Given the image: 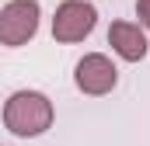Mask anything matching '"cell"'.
<instances>
[{"mask_svg":"<svg viewBox=\"0 0 150 146\" xmlns=\"http://www.w3.org/2000/svg\"><path fill=\"white\" fill-rule=\"evenodd\" d=\"M56 122V108L42 91H14L4 101V125L18 139H35L45 136Z\"/></svg>","mask_w":150,"mask_h":146,"instance_id":"cell-1","label":"cell"},{"mask_svg":"<svg viewBox=\"0 0 150 146\" xmlns=\"http://www.w3.org/2000/svg\"><path fill=\"white\" fill-rule=\"evenodd\" d=\"M38 21H42L38 0H7L0 7V45L7 49L28 45L38 35Z\"/></svg>","mask_w":150,"mask_h":146,"instance_id":"cell-2","label":"cell"},{"mask_svg":"<svg viewBox=\"0 0 150 146\" xmlns=\"http://www.w3.org/2000/svg\"><path fill=\"white\" fill-rule=\"evenodd\" d=\"M98 25V7L87 0H63L52 14V38L63 45H74L94 32Z\"/></svg>","mask_w":150,"mask_h":146,"instance_id":"cell-3","label":"cell"},{"mask_svg":"<svg viewBox=\"0 0 150 146\" xmlns=\"http://www.w3.org/2000/svg\"><path fill=\"white\" fill-rule=\"evenodd\" d=\"M74 84H77V91L87 94V98H105L119 84V70H115V63L105 52H87L74 66Z\"/></svg>","mask_w":150,"mask_h":146,"instance_id":"cell-4","label":"cell"},{"mask_svg":"<svg viewBox=\"0 0 150 146\" xmlns=\"http://www.w3.org/2000/svg\"><path fill=\"white\" fill-rule=\"evenodd\" d=\"M108 45H112L115 56L126 59V63H140V59H147V52H150L147 28L136 25V21H112V28H108Z\"/></svg>","mask_w":150,"mask_h":146,"instance_id":"cell-5","label":"cell"},{"mask_svg":"<svg viewBox=\"0 0 150 146\" xmlns=\"http://www.w3.org/2000/svg\"><path fill=\"white\" fill-rule=\"evenodd\" d=\"M136 18H140V25L150 32V0H136Z\"/></svg>","mask_w":150,"mask_h":146,"instance_id":"cell-6","label":"cell"}]
</instances>
